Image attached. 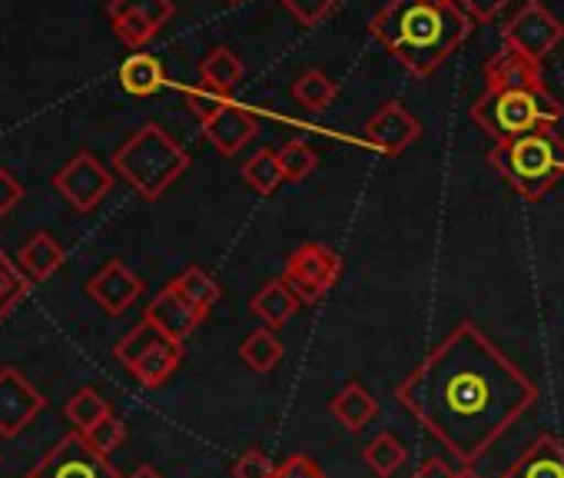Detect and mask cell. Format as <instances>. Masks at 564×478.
Returning <instances> with one entry per match:
<instances>
[{"mask_svg":"<svg viewBox=\"0 0 564 478\" xmlns=\"http://www.w3.org/2000/svg\"><path fill=\"white\" fill-rule=\"evenodd\" d=\"M395 402L458 461L475 465L534 409L538 385L465 319L395 385Z\"/></svg>","mask_w":564,"mask_h":478,"instance_id":"1","label":"cell"},{"mask_svg":"<svg viewBox=\"0 0 564 478\" xmlns=\"http://www.w3.org/2000/svg\"><path fill=\"white\" fill-rule=\"evenodd\" d=\"M369 34L419 80H429L471 34L458 0H389L369 21Z\"/></svg>","mask_w":564,"mask_h":478,"instance_id":"2","label":"cell"},{"mask_svg":"<svg viewBox=\"0 0 564 478\" xmlns=\"http://www.w3.org/2000/svg\"><path fill=\"white\" fill-rule=\"evenodd\" d=\"M564 117V104L544 87L541 64L498 51L485 67V94L471 104V120L498 143L514 140L538 127H554Z\"/></svg>","mask_w":564,"mask_h":478,"instance_id":"3","label":"cell"},{"mask_svg":"<svg viewBox=\"0 0 564 478\" xmlns=\"http://www.w3.org/2000/svg\"><path fill=\"white\" fill-rule=\"evenodd\" d=\"M488 163L521 199L534 203L564 176V137L554 127L528 130L514 140L495 143Z\"/></svg>","mask_w":564,"mask_h":478,"instance_id":"4","label":"cell"},{"mask_svg":"<svg viewBox=\"0 0 564 478\" xmlns=\"http://www.w3.org/2000/svg\"><path fill=\"white\" fill-rule=\"evenodd\" d=\"M113 170L143 199H160L189 170V153L160 123H143L123 146H117Z\"/></svg>","mask_w":564,"mask_h":478,"instance_id":"5","label":"cell"},{"mask_svg":"<svg viewBox=\"0 0 564 478\" xmlns=\"http://www.w3.org/2000/svg\"><path fill=\"white\" fill-rule=\"evenodd\" d=\"M117 362L130 369V376L143 389H160L183 362V343L170 339L160 333L150 319H140L117 346H113Z\"/></svg>","mask_w":564,"mask_h":478,"instance_id":"6","label":"cell"},{"mask_svg":"<svg viewBox=\"0 0 564 478\" xmlns=\"http://www.w3.org/2000/svg\"><path fill=\"white\" fill-rule=\"evenodd\" d=\"M501 41L508 51L541 64L564 41V24L541 4V0H524L521 11L501 28Z\"/></svg>","mask_w":564,"mask_h":478,"instance_id":"7","label":"cell"},{"mask_svg":"<svg viewBox=\"0 0 564 478\" xmlns=\"http://www.w3.org/2000/svg\"><path fill=\"white\" fill-rule=\"evenodd\" d=\"M28 478H123L84 432H67Z\"/></svg>","mask_w":564,"mask_h":478,"instance_id":"8","label":"cell"},{"mask_svg":"<svg viewBox=\"0 0 564 478\" xmlns=\"http://www.w3.org/2000/svg\"><path fill=\"white\" fill-rule=\"evenodd\" d=\"M54 189L77 213H94L113 189V173L90 150H77L70 163L54 173Z\"/></svg>","mask_w":564,"mask_h":478,"instance_id":"9","label":"cell"},{"mask_svg":"<svg viewBox=\"0 0 564 478\" xmlns=\"http://www.w3.org/2000/svg\"><path fill=\"white\" fill-rule=\"evenodd\" d=\"M343 273V263L339 257L323 247V243H303L290 260H286V270H282V280H286L296 296L303 303H319L339 280Z\"/></svg>","mask_w":564,"mask_h":478,"instance_id":"10","label":"cell"},{"mask_svg":"<svg viewBox=\"0 0 564 478\" xmlns=\"http://www.w3.org/2000/svg\"><path fill=\"white\" fill-rule=\"evenodd\" d=\"M173 0H110L107 4L113 34L133 51L150 44L160 34V28L173 18Z\"/></svg>","mask_w":564,"mask_h":478,"instance_id":"11","label":"cell"},{"mask_svg":"<svg viewBox=\"0 0 564 478\" xmlns=\"http://www.w3.org/2000/svg\"><path fill=\"white\" fill-rule=\"evenodd\" d=\"M44 405L47 399L18 369H0V438H18Z\"/></svg>","mask_w":564,"mask_h":478,"instance_id":"12","label":"cell"},{"mask_svg":"<svg viewBox=\"0 0 564 478\" xmlns=\"http://www.w3.org/2000/svg\"><path fill=\"white\" fill-rule=\"evenodd\" d=\"M362 133H366V143L376 146L379 153L399 156V153H405V150L422 137V123L405 110V104L389 100V104H382V107L366 120Z\"/></svg>","mask_w":564,"mask_h":478,"instance_id":"13","label":"cell"},{"mask_svg":"<svg viewBox=\"0 0 564 478\" xmlns=\"http://www.w3.org/2000/svg\"><path fill=\"white\" fill-rule=\"evenodd\" d=\"M90 300L107 313V316H123L143 293V280L120 260H110L90 283H87Z\"/></svg>","mask_w":564,"mask_h":478,"instance_id":"14","label":"cell"},{"mask_svg":"<svg viewBox=\"0 0 564 478\" xmlns=\"http://www.w3.org/2000/svg\"><path fill=\"white\" fill-rule=\"evenodd\" d=\"M143 319H150L160 333H166L170 339H176V343H186L196 329H199V323L206 319V313L203 309H196L173 283L166 286V290H160L153 300H150V306H147V313H143Z\"/></svg>","mask_w":564,"mask_h":478,"instance_id":"15","label":"cell"},{"mask_svg":"<svg viewBox=\"0 0 564 478\" xmlns=\"http://www.w3.org/2000/svg\"><path fill=\"white\" fill-rule=\"evenodd\" d=\"M256 130H259L256 113L246 110V107L236 104V100H226V104L216 110V117H209V120L203 123V137H206L223 156H236L246 143H252Z\"/></svg>","mask_w":564,"mask_h":478,"instance_id":"16","label":"cell"},{"mask_svg":"<svg viewBox=\"0 0 564 478\" xmlns=\"http://www.w3.org/2000/svg\"><path fill=\"white\" fill-rule=\"evenodd\" d=\"M501 478H564V442L551 432H541L521 455L511 461Z\"/></svg>","mask_w":564,"mask_h":478,"instance_id":"17","label":"cell"},{"mask_svg":"<svg viewBox=\"0 0 564 478\" xmlns=\"http://www.w3.org/2000/svg\"><path fill=\"white\" fill-rule=\"evenodd\" d=\"M303 300L296 296V290L286 280H269L249 303V309L265 323V329H282L296 313H300Z\"/></svg>","mask_w":564,"mask_h":478,"instance_id":"18","label":"cell"},{"mask_svg":"<svg viewBox=\"0 0 564 478\" xmlns=\"http://www.w3.org/2000/svg\"><path fill=\"white\" fill-rule=\"evenodd\" d=\"M329 412L339 425H346L349 432H362L376 415H379V402L372 399V392L362 382H349L339 389V395L329 402Z\"/></svg>","mask_w":564,"mask_h":478,"instance_id":"19","label":"cell"},{"mask_svg":"<svg viewBox=\"0 0 564 478\" xmlns=\"http://www.w3.org/2000/svg\"><path fill=\"white\" fill-rule=\"evenodd\" d=\"M242 61L229 51V47H213L203 61H199V80L206 90L219 94V97H229L239 84H242Z\"/></svg>","mask_w":564,"mask_h":478,"instance_id":"20","label":"cell"},{"mask_svg":"<svg viewBox=\"0 0 564 478\" xmlns=\"http://www.w3.org/2000/svg\"><path fill=\"white\" fill-rule=\"evenodd\" d=\"M18 263H21V270L34 283H44V280H51L64 267V247L57 243L51 232H37V236H31L28 243H24Z\"/></svg>","mask_w":564,"mask_h":478,"instance_id":"21","label":"cell"},{"mask_svg":"<svg viewBox=\"0 0 564 478\" xmlns=\"http://www.w3.org/2000/svg\"><path fill=\"white\" fill-rule=\"evenodd\" d=\"M120 87L130 97H153L166 87V70L153 54H130L120 64Z\"/></svg>","mask_w":564,"mask_h":478,"instance_id":"22","label":"cell"},{"mask_svg":"<svg viewBox=\"0 0 564 478\" xmlns=\"http://www.w3.org/2000/svg\"><path fill=\"white\" fill-rule=\"evenodd\" d=\"M293 97H296L300 107H306L313 113H323V110H329L336 104L339 84L323 70H306V74H300L293 80Z\"/></svg>","mask_w":564,"mask_h":478,"instance_id":"23","label":"cell"},{"mask_svg":"<svg viewBox=\"0 0 564 478\" xmlns=\"http://www.w3.org/2000/svg\"><path fill=\"white\" fill-rule=\"evenodd\" d=\"M409 452L405 445L392 435V432H379L366 448H362V461L376 478H392L402 465H405Z\"/></svg>","mask_w":564,"mask_h":478,"instance_id":"24","label":"cell"},{"mask_svg":"<svg viewBox=\"0 0 564 478\" xmlns=\"http://www.w3.org/2000/svg\"><path fill=\"white\" fill-rule=\"evenodd\" d=\"M242 180H246V186H252L259 196H272V193L282 186V180H286V173H282V163H279V153L269 150V146L256 150V153L242 163Z\"/></svg>","mask_w":564,"mask_h":478,"instance_id":"25","label":"cell"},{"mask_svg":"<svg viewBox=\"0 0 564 478\" xmlns=\"http://www.w3.org/2000/svg\"><path fill=\"white\" fill-rule=\"evenodd\" d=\"M282 343H279V336H275V329H256V333H249L246 339H242V346H239V359L252 369V372H272L279 362H282Z\"/></svg>","mask_w":564,"mask_h":478,"instance_id":"26","label":"cell"},{"mask_svg":"<svg viewBox=\"0 0 564 478\" xmlns=\"http://www.w3.org/2000/svg\"><path fill=\"white\" fill-rule=\"evenodd\" d=\"M64 415L70 419L74 432H84V435H87L94 425H100L107 415H113V409H110V402H107L97 389L84 385V389H77V392L70 395V402L64 405Z\"/></svg>","mask_w":564,"mask_h":478,"instance_id":"27","label":"cell"},{"mask_svg":"<svg viewBox=\"0 0 564 478\" xmlns=\"http://www.w3.org/2000/svg\"><path fill=\"white\" fill-rule=\"evenodd\" d=\"M173 286H176L196 309H203L206 316H209V309L223 300V286H219L203 267H186V270L173 280Z\"/></svg>","mask_w":564,"mask_h":478,"instance_id":"28","label":"cell"},{"mask_svg":"<svg viewBox=\"0 0 564 478\" xmlns=\"http://www.w3.org/2000/svg\"><path fill=\"white\" fill-rule=\"evenodd\" d=\"M31 283L34 280L28 273H21V267L8 253H0V319L31 293Z\"/></svg>","mask_w":564,"mask_h":478,"instance_id":"29","label":"cell"},{"mask_svg":"<svg viewBox=\"0 0 564 478\" xmlns=\"http://www.w3.org/2000/svg\"><path fill=\"white\" fill-rule=\"evenodd\" d=\"M275 153H279L282 173H286V180H293V183L306 180L319 166V153L306 140H290V143H282Z\"/></svg>","mask_w":564,"mask_h":478,"instance_id":"30","label":"cell"},{"mask_svg":"<svg viewBox=\"0 0 564 478\" xmlns=\"http://www.w3.org/2000/svg\"><path fill=\"white\" fill-rule=\"evenodd\" d=\"M279 4L286 8L303 28H319L339 8V0H279Z\"/></svg>","mask_w":564,"mask_h":478,"instance_id":"31","label":"cell"},{"mask_svg":"<svg viewBox=\"0 0 564 478\" xmlns=\"http://www.w3.org/2000/svg\"><path fill=\"white\" fill-rule=\"evenodd\" d=\"M87 442H90L100 455H107V458H110V452H117V448L127 442V425H123V419L107 415L100 425H94V428L87 432Z\"/></svg>","mask_w":564,"mask_h":478,"instance_id":"32","label":"cell"},{"mask_svg":"<svg viewBox=\"0 0 564 478\" xmlns=\"http://www.w3.org/2000/svg\"><path fill=\"white\" fill-rule=\"evenodd\" d=\"M275 465L269 461V455L262 448H246L236 461H232V478H272Z\"/></svg>","mask_w":564,"mask_h":478,"instance_id":"33","label":"cell"},{"mask_svg":"<svg viewBox=\"0 0 564 478\" xmlns=\"http://www.w3.org/2000/svg\"><path fill=\"white\" fill-rule=\"evenodd\" d=\"M272 478H326V471L303 452L290 455L286 461H279L275 465V475Z\"/></svg>","mask_w":564,"mask_h":478,"instance_id":"34","label":"cell"},{"mask_svg":"<svg viewBox=\"0 0 564 478\" xmlns=\"http://www.w3.org/2000/svg\"><path fill=\"white\" fill-rule=\"evenodd\" d=\"M226 100H229V97H219V94L206 90L203 84H199V87H193V90H186V107L199 117V123H206L209 117H216V110H219Z\"/></svg>","mask_w":564,"mask_h":478,"instance_id":"35","label":"cell"},{"mask_svg":"<svg viewBox=\"0 0 564 478\" xmlns=\"http://www.w3.org/2000/svg\"><path fill=\"white\" fill-rule=\"evenodd\" d=\"M458 4L465 8V14L478 24H491L505 8H508V0H458Z\"/></svg>","mask_w":564,"mask_h":478,"instance_id":"36","label":"cell"},{"mask_svg":"<svg viewBox=\"0 0 564 478\" xmlns=\"http://www.w3.org/2000/svg\"><path fill=\"white\" fill-rule=\"evenodd\" d=\"M24 199V186L11 170H0V216H8Z\"/></svg>","mask_w":564,"mask_h":478,"instance_id":"37","label":"cell"},{"mask_svg":"<svg viewBox=\"0 0 564 478\" xmlns=\"http://www.w3.org/2000/svg\"><path fill=\"white\" fill-rule=\"evenodd\" d=\"M458 471H452V465L445 461V458H438V455H429V458H422L419 461V468H415V475L412 478H455Z\"/></svg>","mask_w":564,"mask_h":478,"instance_id":"38","label":"cell"},{"mask_svg":"<svg viewBox=\"0 0 564 478\" xmlns=\"http://www.w3.org/2000/svg\"><path fill=\"white\" fill-rule=\"evenodd\" d=\"M123 478H163V475H160V471H156L153 465H140V468H137L133 475H123Z\"/></svg>","mask_w":564,"mask_h":478,"instance_id":"39","label":"cell"},{"mask_svg":"<svg viewBox=\"0 0 564 478\" xmlns=\"http://www.w3.org/2000/svg\"><path fill=\"white\" fill-rule=\"evenodd\" d=\"M455 478H481V475H478V471H475L471 465H465V468H462V471H458Z\"/></svg>","mask_w":564,"mask_h":478,"instance_id":"40","label":"cell"},{"mask_svg":"<svg viewBox=\"0 0 564 478\" xmlns=\"http://www.w3.org/2000/svg\"><path fill=\"white\" fill-rule=\"evenodd\" d=\"M229 4H239V0H229Z\"/></svg>","mask_w":564,"mask_h":478,"instance_id":"41","label":"cell"}]
</instances>
